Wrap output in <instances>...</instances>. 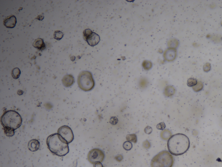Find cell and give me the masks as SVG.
I'll return each instance as SVG.
<instances>
[{
    "label": "cell",
    "mask_w": 222,
    "mask_h": 167,
    "mask_svg": "<svg viewBox=\"0 0 222 167\" xmlns=\"http://www.w3.org/2000/svg\"><path fill=\"white\" fill-rule=\"evenodd\" d=\"M167 148L171 155L179 156L186 153L190 146L188 137L183 134L173 135L167 141Z\"/></svg>",
    "instance_id": "6da1fadb"
},
{
    "label": "cell",
    "mask_w": 222,
    "mask_h": 167,
    "mask_svg": "<svg viewBox=\"0 0 222 167\" xmlns=\"http://www.w3.org/2000/svg\"><path fill=\"white\" fill-rule=\"evenodd\" d=\"M46 142L49 150L57 156H64L69 152L67 141L58 133L50 135Z\"/></svg>",
    "instance_id": "7a4b0ae2"
},
{
    "label": "cell",
    "mask_w": 222,
    "mask_h": 167,
    "mask_svg": "<svg viewBox=\"0 0 222 167\" xmlns=\"http://www.w3.org/2000/svg\"><path fill=\"white\" fill-rule=\"evenodd\" d=\"M1 122L4 127L17 129L22 123L21 116L18 112L13 110L6 111L1 117Z\"/></svg>",
    "instance_id": "3957f363"
},
{
    "label": "cell",
    "mask_w": 222,
    "mask_h": 167,
    "mask_svg": "<svg viewBox=\"0 0 222 167\" xmlns=\"http://www.w3.org/2000/svg\"><path fill=\"white\" fill-rule=\"evenodd\" d=\"M174 160L173 156L166 150L160 152L153 157L151 162V167H172Z\"/></svg>",
    "instance_id": "277c9868"
},
{
    "label": "cell",
    "mask_w": 222,
    "mask_h": 167,
    "mask_svg": "<svg viewBox=\"0 0 222 167\" xmlns=\"http://www.w3.org/2000/svg\"><path fill=\"white\" fill-rule=\"evenodd\" d=\"M78 87L85 92L91 91L95 86V81L90 72L82 71L79 73L77 79Z\"/></svg>",
    "instance_id": "5b68a950"
},
{
    "label": "cell",
    "mask_w": 222,
    "mask_h": 167,
    "mask_svg": "<svg viewBox=\"0 0 222 167\" xmlns=\"http://www.w3.org/2000/svg\"><path fill=\"white\" fill-rule=\"evenodd\" d=\"M105 154L103 151L99 148H93L90 150L87 155L88 161L91 164L96 162H103L105 159Z\"/></svg>",
    "instance_id": "8992f818"
},
{
    "label": "cell",
    "mask_w": 222,
    "mask_h": 167,
    "mask_svg": "<svg viewBox=\"0 0 222 167\" xmlns=\"http://www.w3.org/2000/svg\"><path fill=\"white\" fill-rule=\"evenodd\" d=\"M58 133L70 144L74 139V135L70 127L66 125L62 126L58 129Z\"/></svg>",
    "instance_id": "52a82bcc"
},
{
    "label": "cell",
    "mask_w": 222,
    "mask_h": 167,
    "mask_svg": "<svg viewBox=\"0 0 222 167\" xmlns=\"http://www.w3.org/2000/svg\"><path fill=\"white\" fill-rule=\"evenodd\" d=\"M177 55V50L174 48H168L165 51L164 57L165 60L168 62H171L175 59Z\"/></svg>",
    "instance_id": "ba28073f"
},
{
    "label": "cell",
    "mask_w": 222,
    "mask_h": 167,
    "mask_svg": "<svg viewBox=\"0 0 222 167\" xmlns=\"http://www.w3.org/2000/svg\"><path fill=\"white\" fill-rule=\"evenodd\" d=\"M88 44L91 46H94L99 43L100 41V37L97 34L93 32L92 34L87 38L86 40Z\"/></svg>",
    "instance_id": "9c48e42d"
},
{
    "label": "cell",
    "mask_w": 222,
    "mask_h": 167,
    "mask_svg": "<svg viewBox=\"0 0 222 167\" xmlns=\"http://www.w3.org/2000/svg\"><path fill=\"white\" fill-rule=\"evenodd\" d=\"M16 23V17L14 15L7 17L4 21V24L6 28L12 29L15 27Z\"/></svg>",
    "instance_id": "30bf717a"
},
{
    "label": "cell",
    "mask_w": 222,
    "mask_h": 167,
    "mask_svg": "<svg viewBox=\"0 0 222 167\" xmlns=\"http://www.w3.org/2000/svg\"><path fill=\"white\" fill-rule=\"evenodd\" d=\"M62 83L65 87H70L74 83V78L72 74L65 75L62 80Z\"/></svg>",
    "instance_id": "8fae6325"
},
{
    "label": "cell",
    "mask_w": 222,
    "mask_h": 167,
    "mask_svg": "<svg viewBox=\"0 0 222 167\" xmlns=\"http://www.w3.org/2000/svg\"><path fill=\"white\" fill-rule=\"evenodd\" d=\"M28 147L31 151L34 152L37 151L40 148V142L36 139L30 141L28 144Z\"/></svg>",
    "instance_id": "7c38bea8"
},
{
    "label": "cell",
    "mask_w": 222,
    "mask_h": 167,
    "mask_svg": "<svg viewBox=\"0 0 222 167\" xmlns=\"http://www.w3.org/2000/svg\"><path fill=\"white\" fill-rule=\"evenodd\" d=\"M33 45L35 48L39 50H43L46 48L45 44L44 43L43 40L40 38H38L35 40L33 43Z\"/></svg>",
    "instance_id": "4fadbf2b"
},
{
    "label": "cell",
    "mask_w": 222,
    "mask_h": 167,
    "mask_svg": "<svg viewBox=\"0 0 222 167\" xmlns=\"http://www.w3.org/2000/svg\"><path fill=\"white\" fill-rule=\"evenodd\" d=\"M175 93V89L173 86H167L164 88V94L166 97H170L173 96Z\"/></svg>",
    "instance_id": "5bb4252c"
},
{
    "label": "cell",
    "mask_w": 222,
    "mask_h": 167,
    "mask_svg": "<svg viewBox=\"0 0 222 167\" xmlns=\"http://www.w3.org/2000/svg\"><path fill=\"white\" fill-rule=\"evenodd\" d=\"M160 136L162 139L164 140H168L172 136V133L168 129L164 130L161 132Z\"/></svg>",
    "instance_id": "9a60e30c"
},
{
    "label": "cell",
    "mask_w": 222,
    "mask_h": 167,
    "mask_svg": "<svg viewBox=\"0 0 222 167\" xmlns=\"http://www.w3.org/2000/svg\"><path fill=\"white\" fill-rule=\"evenodd\" d=\"M127 141L136 143L137 142V136L135 134H128L126 137Z\"/></svg>",
    "instance_id": "2e32d148"
},
{
    "label": "cell",
    "mask_w": 222,
    "mask_h": 167,
    "mask_svg": "<svg viewBox=\"0 0 222 167\" xmlns=\"http://www.w3.org/2000/svg\"><path fill=\"white\" fill-rule=\"evenodd\" d=\"M21 74V71L17 68H13L11 72V74H12L13 77L15 79L19 78Z\"/></svg>",
    "instance_id": "e0dca14e"
},
{
    "label": "cell",
    "mask_w": 222,
    "mask_h": 167,
    "mask_svg": "<svg viewBox=\"0 0 222 167\" xmlns=\"http://www.w3.org/2000/svg\"><path fill=\"white\" fill-rule=\"evenodd\" d=\"M4 131L5 135L7 137L13 136L15 134L14 130L13 129H10V128L4 127Z\"/></svg>",
    "instance_id": "ac0fdd59"
},
{
    "label": "cell",
    "mask_w": 222,
    "mask_h": 167,
    "mask_svg": "<svg viewBox=\"0 0 222 167\" xmlns=\"http://www.w3.org/2000/svg\"><path fill=\"white\" fill-rule=\"evenodd\" d=\"M203 84L201 81H198L197 84L193 87V89L195 92H199L201 91L203 88Z\"/></svg>",
    "instance_id": "d6986e66"
},
{
    "label": "cell",
    "mask_w": 222,
    "mask_h": 167,
    "mask_svg": "<svg viewBox=\"0 0 222 167\" xmlns=\"http://www.w3.org/2000/svg\"><path fill=\"white\" fill-rule=\"evenodd\" d=\"M152 63L150 61H147V60H145L142 63V66L144 69L146 70H148L152 68Z\"/></svg>",
    "instance_id": "ffe728a7"
},
{
    "label": "cell",
    "mask_w": 222,
    "mask_h": 167,
    "mask_svg": "<svg viewBox=\"0 0 222 167\" xmlns=\"http://www.w3.org/2000/svg\"><path fill=\"white\" fill-rule=\"evenodd\" d=\"M132 144L130 141H125L123 144V147L124 149L126 150H131L132 148Z\"/></svg>",
    "instance_id": "44dd1931"
},
{
    "label": "cell",
    "mask_w": 222,
    "mask_h": 167,
    "mask_svg": "<svg viewBox=\"0 0 222 167\" xmlns=\"http://www.w3.org/2000/svg\"><path fill=\"white\" fill-rule=\"evenodd\" d=\"M64 36V34L63 32L60 31H55L54 33V38L57 40H60Z\"/></svg>",
    "instance_id": "7402d4cb"
},
{
    "label": "cell",
    "mask_w": 222,
    "mask_h": 167,
    "mask_svg": "<svg viewBox=\"0 0 222 167\" xmlns=\"http://www.w3.org/2000/svg\"><path fill=\"white\" fill-rule=\"evenodd\" d=\"M197 83V81L196 79H194V78H189L188 79V81H187V85L189 87H194V86H195Z\"/></svg>",
    "instance_id": "603a6c76"
},
{
    "label": "cell",
    "mask_w": 222,
    "mask_h": 167,
    "mask_svg": "<svg viewBox=\"0 0 222 167\" xmlns=\"http://www.w3.org/2000/svg\"><path fill=\"white\" fill-rule=\"evenodd\" d=\"M93 32H92V30L90 29H87L84 30L83 33V38H84V40L86 41L87 38Z\"/></svg>",
    "instance_id": "cb8c5ba5"
},
{
    "label": "cell",
    "mask_w": 222,
    "mask_h": 167,
    "mask_svg": "<svg viewBox=\"0 0 222 167\" xmlns=\"http://www.w3.org/2000/svg\"><path fill=\"white\" fill-rule=\"evenodd\" d=\"M142 145H143V147L146 149H149L151 147V143L149 142V141L147 140L143 142Z\"/></svg>",
    "instance_id": "d4e9b609"
},
{
    "label": "cell",
    "mask_w": 222,
    "mask_h": 167,
    "mask_svg": "<svg viewBox=\"0 0 222 167\" xmlns=\"http://www.w3.org/2000/svg\"><path fill=\"white\" fill-rule=\"evenodd\" d=\"M203 71L205 72L210 71L211 69V65L209 63H206L203 65Z\"/></svg>",
    "instance_id": "484cf974"
},
{
    "label": "cell",
    "mask_w": 222,
    "mask_h": 167,
    "mask_svg": "<svg viewBox=\"0 0 222 167\" xmlns=\"http://www.w3.org/2000/svg\"><path fill=\"white\" fill-rule=\"evenodd\" d=\"M165 127L166 125L164 122H161L157 125V129L158 130H164Z\"/></svg>",
    "instance_id": "4316f807"
},
{
    "label": "cell",
    "mask_w": 222,
    "mask_h": 167,
    "mask_svg": "<svg viewBox=\"0 0 222 167\" xmlns=\"http://www.w3.org/2000/svg\"><path fill=\"white\" fill-rule=\"evenodd\" d=\"M152 127H150V126H147L146 128L144 129V132L145 133L148 134V135H150V134L152 133Z\"/></svg>",
    "instance_id": "83f0119b"
},
{
    "label": "cell",
    "mask_w": 222,
    "mask_h": 167,
    "mask_svg": "<svg viewBox=\"0 0 222 167\" xmlns=\"http://www.w3.org/2000/svg\"><path fill=\"white\" fill-rule=\"evenodd\" d=\"M118 122V118L116 117H111L110 118V122L111 124L113 125H116L117 124Z\"/></svg>",
    "instance_id": "f1b7e54d"
},
{
    "label": "cell",
    "mask_w": 222,
    "mask_h": 167,
    "mask_svg": "<svg viewBox=\"0 0 222 167\" xmlns=\"http://www.w3.org/2000/svg\"><path fill=\"white\" fill-rule=\"evenodd\" d=\"M94 167H103V165L100 162H96L93 164Z\"/></svg>",
    "instance_id": "f546056e"
},
{
    "label": "cell",
    "mask_w": 222,
    "mask_h": 167,
    "mask_svg": "<svg viewBox=\"0 0 222 167\" xmlns=\"http://www.w3.org/2000/svg\"><path fill=\"white\" fill-rule=\"evenodd\" d=\"M17 94H18V95H19V96L22 95V94H23V91H22V90H18V92H17Z\"/></svg>",
    "instance_id": "4dcf8cb0"
}]
</instances>
